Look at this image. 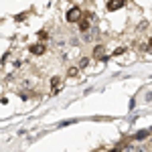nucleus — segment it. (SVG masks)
<instances>
[{
    "mask_svg": "<svg viewBox=\"0 0 152 152\" xmlns=\"http://www.w3.org/2000/svg\"><path fill=\"white\" fill-rule=\"evenodd\" d=\"M81 18V10L79 8H71L69 12H67V20L69 23H75V20H79Z\"/></svg>",
    "mask_w": 152,
    "mask_h": 152,
    "instance_id": "f257e3e1",
    "label": "nucleus"
},
{
    "mask_svg": "<svg viewBox=\"0 0 152 152\" xmlns=\"http://www.w3.org/2000/svg\"><path fill=\"white\" fill-rule=\"evenodd\" d=\"M122 4H124V0H112V2L107 4V8H110V10H118Z\"/></svg>",
    "mask_w": 152,
    "mask_h": 152,
    "instance_id": "f03ea898",
    "label": "nucleus"
},
{
    "mask_svg": "<svg viewBox=\"0 0 152 152\" xmlns=\"http://www.w3.org/2000/svg\"><path fill=\"white\" fill-rule=\"evenodd\" d=\"M35 55H41V53H45V47L43 45H33V49H31Z\"/></svg>",
    "mask_w": 152,
    "mask_h": 152,
    "instance_id": "7ed1b4c3",
    "label": "nucleus"
},
{
    "mask_svg": "<svg viewBox=\"0 0 152 152\" xmlns=\"http://www.w3.org/2000/svg\"><path fill=\"white\" fill-rule=\"evenodd\" d=\"M94 55H95V59H99V57H104V47H95V51H94Z\"/></svg>",
    "mask_w": 152,
    "mask_h": 152,
    "instance_id": "20e7f679",
    "label": "nucleus"
},
{
    "mask_svg": "<svg viewBox=\"0 0 152 152\" xmlns=\"http://www.w3.org/2000/svg\"><path fill=\"white\" fill-rule=\"evenodd\" d=\"M79 28H81L83 33H85V31H89V20H81V23H79Z\"/></svg>",
    "mask_w": 152,
    "mask_h": 152,
    "instance_id": "39448f33",
    "label": "nucleus"
},
{
    "mask_svg": "<svg viewBox=\"0 0 152 152\" xmlns=\"http://www.w3.org/2000/svg\"><path fill=\"white\" fill-rule=\"evenodd\" d=\"M77 73H79L77 67H71V69H69V75H77Z\"/></svg>",
    "mask_w": 152,
    "mask_h": 152,
    "instance_id": "423d86ee",
    "label": "nucleus"
},
{
    "mask_svg": "<svg viewBox=\"0 0 152 152\" xmlns=\"http://www.w3.org/2000/svg\"><path fill=\"white\" fill-rule=\"evenodd\" d=\"M79 65H81V67H87V65H89V59H81V63H79Z\"/></svg>",
    "mask_w": 152,
    "mask_h": 152,
    "instance_id": "0eeeda50",
    "label": "nucleus"
},
{
    "mask_svg": "<svg viewBox=\"0 0 152 152\" xmlns=\"http://www.w3.org/2000/svg\"><path fill=\"white\" fill-rule=\"evenodd\" d=\"M150 45H152V39H150Z\"/></svg>",
    "mask_w": 152,
    "mask_h": 152,
    "instance_id": "6e6552de",
    "label": "nucleus"
}]
</instances>
